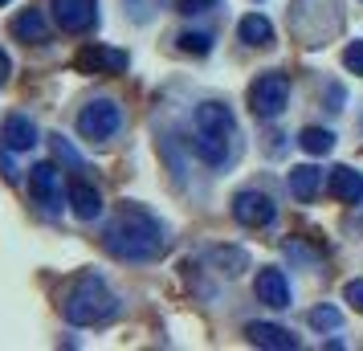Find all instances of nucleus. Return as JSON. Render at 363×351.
<instances>
[{
	"instance_id": "obj_1",
	"label": "nucleus",
	"mask_w": 363,
	"mask_h": 351,
	"mask_svg": "<svg viewBox=\"0 0 363 351\" xmlns=\"http://www.w3.org/2000/svg\"><path fill=\"white\" fill-rule=\"evenodd\" d=\"M106 250L123 262H151L167 250V229L147 208H123L106 229Z\"/></svg>"
},
{
	"instance_id": "obj_2",
	"label": "nucleus",
	"mask_w": 363,
	"mask_h": 351,
	"mask_svg": "<svg viewBox=\"0 0 363 351\" xmlns=\"http://www.w3.org/2000/svg\"><path fill=\"white\" fill-rule=\"evenodd\" d=\"M237 139V118L225 102H200L196 111V131H192V151L204 164H225L233 155Z\"/></svg>"
},
{
	"instance_id": "obj_3",
	"label": "nucleus",
	"mask_w": 363,
	"mask_h": 351,
	"mask_svg": "<svg viewBox=\"0 0 363 351\" xmlns=\"http://www.w3.org/2000/svg\"><path fill=\"white\" fill-rule=\"evenodd\" d=\"M115 311H118V299L106 290L102 278H94V274H82L78 282L69 286L66 302H62V315H66L74 327H99L106 318H115Z\"/></svg>"
},
{
	"instance_id": "obj_4",
	"label": "nucleus",
	"mask_w": 363,
	"mask_h": 351,
	"mask_svg": "<svg viewBox=\"0 0 363 351\" xmlns=\"http://www.w3.org/2000/svg\"><path fill=\"white\" fill-rule=\"evenodd\" d=\"M118 127H123V106L115 99L86 102L82 115H78V135H82L86 143H106Z\"/></svg>"
},
{
	"instance_id": "obj_5",
	"label": "nucleus",
	"mask_w": 363,
	"mask_h": 351,
	"mask_svg": "<svg viewBox=\"0 0 363 351\" xmlns=\"http://www.w3.org/2000/svg\"><path fill=\"white\" fill-rule=\"evenodd\" d=\"M286 106H290V78L286 74L269 69V74H262L249 86V111L257 118H278Z\"/></svg>"
},
{
	"instance_id": "obj_6",
	"label": "nucleus",
	"mask_w": 363,
	"mask_h": 351,
	"mask_svg": "<svg viewBox=\"0 0 363 351\" xmlns=\"http://www.w3.org/2000/svg\"><path fill=\"white\" fill-rule=\"evenodd\" d=\"M233 217L241 221L245 229H265V225H274L278 208H274V201H269L265 192L245 188V192H237V196H233Z\"/></svg>"
},
{
	"instance_id": "obj_7",
	"label": "nucleus",
	"mask_w": 363,
	"mask_h": 351,
	"mask_svg": "<svg viewBox=\"0 0 363 351\" xmlns=\"http://www.w3.org/2000/svg\"><path fill=\"white\" fill-rule=\"evenodd\" d=\"M53 21L66 33H86L99 21V0H53Z\"/></svg>"
},
{
	"instance_id": "obj_8",
	"label": "nucleus",
	"mask_w": 363,
	"mask_h": 351,
	"mask_svg": "<svg viewBox=\"0 0 363 351\" xmlns=\"http://www.w3.org/2000/svg\"><path fill=\"white\" fill-rule=\"evenodd\" d=\"M29 196H33L41 208H62V172L53 164H37L29 172Z\"/></svg>"
},
{
	"instance_id": "obj_9",
	"label": "nucleus",
	"mask_w": 363,
	"mask_h": 351,
	"mask_svg": "<svg viewBox=\"0 0 363 351\" xmlns=\"http://www.w3.org/2000/svg\"><path fill=\"white\" fill-rule=\"evenodd\" d=\"M74 66L82 69V74H123L127 69V53L111 50V45H86L74 57Z\"/></svg>"
},
{
	"instance_id": "obj_10",
	"label": "nucleus",
	"mask_w": 363,
	"mask_h": 351,
	"mask_svg": "<svg viewBox=\"0 0 363 351\" xmlns=\"http://www.w3.org/2000/svg\"><path fill=\"white\" fill-rule=\"evenodd\" d=\"M257 302H265V306H274V311H286L290 306V282H286V274H281L278 266H265L257 269Z\"/></svg>"
},
{
	"instance_id": "obj_11",
	"label": "nucleus",
	"mask_w": 363,
	"mask_h": 351,
	"mask_svg": "<svg viewBox=\"0 0 363 351\" xmlns=\"http://www.w3.org/2000/svg\"><path fill=\"white\" fill-rule=\"evenodd\" d=\"M0 143L9 151H29L37 147V127L29 115H9L4 118V127H0Z\"/></svg>"
},
{
	"instance_id": "obj_12",
	"label": "nucleus",
	"mask_w": 363,
	"mask_h": 351,
	"mask_svg": "<svg viewBox=\"0 0 363 351\" xmlns=\"http://www.w3.org/2000/svg\"><path fill=\"white\" fill-rule=\"evenodd\" d=\"M327 192L343 204H359L363 201V172H355V167H335L330 180H327Z\"/></svg>"
},
{
	"instance_id": "obj_13",
	"label": "nucleus",
	"mask_w": 363,
	"mask_h": 351,
	"mask_svg": "<svg viewBox=\"0 0 363 351\" xmlns=\"http://www.w3.org/2000/svg\"><path fill=\"white\" fill-rule=\"evenodd\" d=\"M245 335H249V343H253V347H274V351L298 347L294 335L286 331V327H274V323H249Z\"/></svg>"
},
{
	"instance_id": "obj_14",
	"label": "nucleus",
	"mask_w": 363,
	"mask_h": 351,
	"mask_svg": "<svg viewBox=\"0 0 363 351\" xmlns=\"http://www.w3.org/2000/svg\"><path fill=\"white\" fill-rule=\"evenodd\" d=\"M13 37L25 41V45H41V41H50V25L37 9H25V13L13 17Z\"/></svg>"
},
{
	"instance_id": "obj_15",
	"label": "nucleus",
	"mask_w": 363,
	"mask_h": 351,
	"mask_svg": "<svg viewBox=\"0 0 363 351\" xmlns=\"http://www.w3.org/2000/svg\"><path fill=\"white\" fill-rule=\"evenodd\" d=\"M69 208H74V217L78 221H94L102 213L99 188H90L86 180H74V184H69Z\"/></svg>"
},
{
	"instance_id": "obj_16",
	"label": "nucleus",
	"mask_w": 363,
	"mask_h": 351,
	"mask_svg": "<svg viewBox=\"0 0 363 351\" xmlns=\"http://www.w3.org/2000/svg\"><path fill=\"white\" fill-rule=\"evenodd\" d=\"M318 184H323V172H318L314 164L290 167V196H294L298 204H311L314 192H318Z\"/></svg>"
},
{
	"instance_id": "obj_17",
	"label": "nucleus",
	"mask_w": 363,
	"mask_h": 351,
	"mask_svg": "<svg viewBox=\"0 0 363 351\" xmlns=\"http://www.w3.org/2000/svg\"><path fill=\"white\" fill-rule=\"evenodd\" d=\"M237 33H241V41H245V45H253V50H269V45H274V25H269L262 13H249V17H241Z\"/></svg>"
},
{
	"instance_id": "obj_18",
	"label": "nucleus",
	"mask_w": 363,
	"mask_h": 351,
	"mask_svg": "<svg viewBox=\"0 0 363 351\" xmlns=\"http://www.w3.org/2000/svg\"><path fill=\"white\" fill-rule=\"evenodd\" d=\"M298 143H302L306 155H327V151L335 147V135L323 131V127H306V131L298 135Z\"/></svg>"
},
{
	"instance_id": "obj_19",
	"label": "nucleus",
	"mask_w": 363,
	"mask_h": 351,
	"mask_svg": "<svg viewBox=\"0 0 363 351\" xmlns=\"http://www.w3.org/2000/svg\"><path fill=\"white\" fill-rule=\"evenodd\" d=\"M311 327L314 331H339V327H343V315H339L335 306H314L311 311Z\"/></svg>"
},
{
	"instance_id": "obj_20",
	"label": "nucleus",
	"mask_w": 363,
	"mask_h": 351,
	"mask_svg": "<svg viewBox=\"0 0 363 351\" xmlns=\"http://www.w3.org/2000/svg\"><path fill=\"white\" fill-rule=\"evenodd\" d=\"M213 262L216 266H225V274H241V269H249V257L241 250H213Z\"/></svg>"
},
{
	"instance_id": "obj_21",
	"label": "nucleus",
	"mask_w": 363,
	"mask_h": 351,
	"mask_svg": "<svg viewBox=\"0 0 363 351\" xmlns=\"http://www.w3.org/2000/svg\"><path fill=\"white\" fill-rule=\"evenodd\" d=\"M180 50L208 53V50H213V37H208V33H180Z\"/></svg>"
},
{
	"instance_id": "obj_22",
	"label": "nucleus",
	"mask_w": 363,
	"mask_h": 351,
	"mask_svg": "<svg viewBox=\"0 0 363 351\" xmlns=\"http://www.w3.org/2000/svg\"><path fill=\"white\" fill-rule=\"evenodd\" d=\"M343 66L355 74V78H363V41H351L343 50Z\"/></svg>"
},
{
	"instance_id": "obj_23",
	"label": "nucleus",
	"mask_w": 363,
	"mask_h": 351,
	"mask_svg": "<svg viewBox=\"0 0 363 351\" xmlns=\"http://www.w3.org/2000/svg\"><path fill=\"white\" fill-rule=\"evenodd\" d=\"M343 299L363 315V278H355V282H347V286H343Z\"/></svg>"
},
{
	"instance_id": "obj_24",
	"label": "nucleus",
	"mask_w": 363,
	"mask_h": 351,
	"mask_svg": "<svg viewBox=\"0 0 363 351\" xmlns=\"http://www.w3.org/2000/svg\"><path fill=\"white\" fill-rule=\"evenodd\" d=\"M216 0H184V13H204V9H213Z\"/></svg>"
},
{
	"instance_id": "obj_25",
	"label": "nucleus",
	"mask_w": 363,
	"mask_h": 351,
	"mask_svg": "<svg viewBox=\"0 0 363 351\" xmlns=\"http://www.w3.org/2000/svg\"><path fill=\"white\" fill-rule=\"evenodd\" d=\"M9 74H13V66H9V53L0 50V86L9 82Z\"/></svg>"
},
{
	"instance_id": "obj_26",
	"label": "nucleus",
	"mask_w": 363,
	"mask_h": 351,
	"mask_svg": "<svg viewBox=\"0 0 363 351\" xmlns=\"http://www.w3.org/2000/svg\"><path fill=\"white\" fill-rule=\"evenodd\" d=\"M4 4H9V0H0V9H4Z\"/></svg>"
}]
</instances>
